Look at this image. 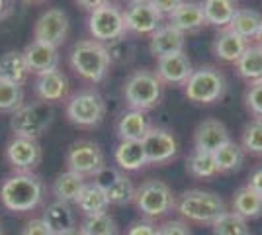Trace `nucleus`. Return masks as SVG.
Returning <instances> with one entry per match:
<instances>
[{
    "instance_id": "37998d69",
    "label": "nucleus",
    "mask_w": 262,
    "mask_h": 235,
    "mask_svg": "<svg viewBox=\"0 0 262 235\" xmlns=\"http://www.w3.org/2000/svg\"><path fill=\"white\" fill-rule=\"evenodd\" d=\"M157 225L149 220H137L127 227L125 235H157Z\"/></svg>"
},
{
    "instance_id": "de8ad7c7",
    "label": "nucleus",
    "mask_w": 262,
    "mask_h": 235,
    "mask_svg": "<svg viewBox=\"0 0 262 235\" xmlns=\"http://www.w3.org/2000/svg\"><path fill=\"white\" fill-rule=\"evenodd\" d=\"M14 14V0H0V22L8 20Z\"/></svg>"
},
{
    "instance_id": "dca6fc26",
    "label": "nucleus",
    "mask_w": 262,
    "mask_h": 235,
    "mask_svg": "<svg viewBox=\"0 0 262 235\" xmlns=\"http://www.w3.org/2000/svg\"><path fill=\"white\" fill-rule=\"evenodd\" d=\"M22 53L24 59H26V65L30 69V75L37 77V75H43V73L59 69L61 55H59V49L53 47V45H47L32 39L30 44L26 45V49H24Z\"/></svg>"
},
{
    "instance_id": "9d476101",
    "label": "nucleus",
    "mask_w": 262,
    "mask_h": 235,
    "mask_svg": "<svg viewBox=\"0 0 262 235\" xmlns=\"http://www.w3.org/2000/svg\"><path fill=\"white\" fill-rule=\"evenodd\" d=\"M67 168L84 179H92L104 167V151L90 139H78L67 151Z\"/></svg>"
},
{
    "instance_id": "f257e3e1",
    "label": "nucleus",
    "mask_w": 262,
    "mask_h": 235,
    "mask_svg": "<svg viewBox=\"0 0 262 235\" xmlns=\"http://www.w3.org/2000/svg\"><path fill=\"white\" fill-rule=\"evenodd\" d=\"M45 196V184L35 173H14L0 184V204L14 213L35 210Z\"/></svg>"
},
{
    "instance_id": "393cba45",
    "label": "nucleus",
    "mask_w": 262,
    "mask_h": 235,
    "mask_svg": "<svg viewBox=\"0 0 262 235\" xmlns=\"http://www.w3.org/2000/svg\"><path fill=\"white\" fill-rule=\"evenodd\" d=\"M28 77H30V69L26 65L22 51L10 49L4 55H0V80L24 87Z\"/></svg>"
},
{
    "instance_id": "423d86ee",
    "label": "nucleus",
    "mask_w": 262,
    "mask_h": 235,
    "mask_svg": "<svg viewBox=\"0 0 262 235\" xmlns=\"http://www.w3.org/2000/svg\"><path fill=\"white\" fill-rule=\"evenodd\" d=\"M227 90V80L225 75L217 67L204 65L192 71V75L184 84L186 98L194 104H215L223 98Z\"/></svg>"
},
{
    "instance_id": "8fccbe9b",
    "label": "nucleus",
    "mask_w": 262,
    "mask_h": 235,
    "mask_svg": "<svg viewBox=\"0 0 262 235\" xmlns=\"http://www.w3.org/2000/svg\"><path fill=\"white\" fill-rule=\"evenodd\" d=\"M61 235H84V233H82V229H80V227H75V229L65 231V233H61Z\"/></svg>"
},
{
    "instance_id": "6ab92c4d",
    "label": "nucleus",
    "mask_w": 262,
    "mask_h": 235,
    "mask_svg": "<svg viewBox=\"0 0 262 235\" xmlns=\"http://www.w3.org/2000/svg\"><path fill=\"white\" fill-rule=\"evenodd\" d=\"M186 47V35L178 32L174 26L170 24H163L149 41V51L155 59L164 55H172V53H180Z\"/></svg>"
},
{
    "instance_id": "a878e982",
    "label": "nucleus",
    "mask_w": 262,
    "mask_h": 235,
    "mask_svg": "<svg viewBox=\"0 0 262 235\" xmlns=\"http://www.w3.org/2000/svg\"><path fill=\"white\" fill-rule=\"evenodd\" d=\"M78 210L84 213L86 218H92V216H100V213H106L110 208V202L106 192L100 188L98 184L94 182H86L84 188L80 190L77 202Z\"/></svg>"
},
{
    "instance_id": "c9c22d12",
    "label": "nucleus",
    "mask_w": 262,
    "mask_h": 235,
    "mask_svg": "<svg viewBox=\"0 0 262 235\" xmlns=\"http://www.w3.org/2000/svg\"><path fill=\"white\" fill-rule=\"evenodd\" d=\"M104 45H106V51H108L112 65H129L131 61L135 59V44L131 41L127 35H123L120 39H114V41Z\"/></svg>"
},
{
    "instance_id": "58836bf2",
    "label": "nucleus",
    "mask_w": 262,
    "mask_h": 235,
    "mask_svg": "<svg viewBox=\"0 0 262 235\" xmlns=\"http://www.w3.org/2000/svg\"><path fill=\"white\" fill-rule=\"evenodd\" d=\"M80 229L84 235H118V224L108 212L86 218Z\"/></svg>"
},
{
    "instance_id": "ea45409f",
    "label": "nucleus",
    "mask_w": 262,
    "mask_h": 235,
    "mask_svg": "<svg viewBox=\"0 0 262 235\" xmlns=\"http://www.w3.org/2000/svg\"><path fill=\"white\" fill-rule=\"evenodd\" d=\"M245 106L254 118H262V80L249 84L245 92Z\"/></svg>"
},
{
    "instance_id": "0eeeda50",
    "label": "nucleus",
    "mask_w": 262,
    "mask_h": 235,
    "mask_svg": "<svg viewBox=\"0 0 262 235\" xmlns=\"http://www.w3.org/2000/svg\"><path fill=\"white\" fill-rule=\"evenodd\" d=\"M65 114L78 127H96L106 116V100L96 89H82L67 98Z\"/></svg>"
},
{
    "instance_id": "ddd939ff",
    "label": "nucleus",
    "mask_w": 262,
    "mask_h": 235,
    "mask_svg": "<svg viewBox=\"0 0 262 235\" xmlns=\"http://www.w3.org/2000/svg\"><path fill=\"white\" fill-rule=\"evenodd\" d=\"M141 143L149 165H164L172 161L178 153V141L174 134L161 125H151L141 139Z\"/></svg>"
},
{
    "instance_id": "5701e85b",
    "label": "nucleus",
    "mask_w": 262,
    "mask_h": 235,
    "mask_svg": "<svg viewBox=\"0 0 262 235\" xmlns=\"http://www.w3.org/2000/svg\"><path fill=\"white\" fill-rule=\"evenodd\" d=\"M204 18L208 26H215L219 30L227 28L233 20V16L239 10L237 0H202L200 2Z\"/></svg>"
},
{
    "instance_id": "a211bd4d",
    "label": "nucleus",
    "mask_w": 262,
    "mask_h": 235,
    "mask_svg": "<svg viewBox=\"0 0 262 235\" xmlns=\"http://www.w3.org/2000/svg\"><path fill=\"white\" fill-rule=\"evenodd\" d=\"M231 141L229 130L225 127V123L219 120H204V122L194 130V149L198 151H206V153H215L219 147Z\"/></svg>"
},
{
    "instance_id": "864d4df0",
    "label": "nucleus",
    "mask_w": 262,
    "mask_h": 235,
    "mask_svg": "<svg viewBox=\"0 0 262 235\" xmlns=\"http://www.w3.org/2000/svg\"><path fill=\"white\" fill-rule=\"evenodd\" d=\"M127 2H131V0H127Z\"/></svg>"
},
{
    "instance_id": "2f4dec72",
    "label": "nucleus",
    "mask_w": 262,
    "mask_h": 235,
    "mask_svg": "<svg viewBox=\"0 0 262 235\" xmlns=\"http://www.w3.org/2000/svg\"><path fill=\"white\" fill-rule=\"evenodd\" d=\"M186 170L194 179H213L219 175L213 153L198 151V149H192V153L186 159Z\"/></svg>"
},
{
    "instance_id": "6e6552de",
    "label": "nucleus",
    "mask_w": 262,
    "mask_h": 235,
    "mask_svg": "<svg viewBox=\"0 0 262 235\" xmlns=\"http://www.w3.org/2000/svg\"><path fill=\"white\" fill-rule=\"evenodd\" d=\"M133 204L137 212L153 220V218H163L168 212L176 208V198L172 194V188L163 182V180H145L141 186L135 188V198Z\"/></svg>"
},
{
    "instance_id": "f704fd0d",
    "label": "nucleus",
    "mask_w": 262,
    "mask_h": 235,
    "mask_svg": "<svg viewBox=\"0 0 262 235\" xmlns=\"http://www.w3.org/2000/svg\"><path fill=\"white\" fill-rule=\"evenodd\" d=\"M213 235H249L247 220L235 212H225L211 224Z\"/></svg>"
},
{
    "instance_id": "e433bc0d",
    "label": "nucleus",
    "mask_w": 262,
    "mask_h": 235,
    "mask_svg": "<svg viewBox=\"0 0 262 235\" xmlns=\"http://www.w3.org/2000/svg\"><path fill=\"white\" fill-rule=\"evenodd\" d=\"M241 147L245 153L262 157V118H254L245 125L241 135Z\"/></svg>"
},
{
    "instance_id": "412c9836",
    "label": "nucleus",
    "mask_w": 262,
    "mask_h": 235,
    "mask_svg": "<svg viewBox=\"0 0 262 235\" xmlns=\"http://www.w3.org/2000/svg\"><path fill=\"white\" fill-rule=\"evenodd\" d=\"M247 47H249L247 39H243L229 28H223L213 39V55L223 63H237Z\"/></svg>"
},
{
    "instance_id": "7ed1b4c3",
    "label": "nucleus",
    "mask_w": 262,
    "mask_h": 235,
    "mask_svg": "<svg viewBox=\"0 0 262 235\" xmlns=\"http://www.w3.org/2000/svg\"><path fill=\"white\" fill-rule=\"evenodd\" d=\"M163 82L149 69H137L125 78L123 84V100L129 110L149 112L161 104L163 98Z\"/></svg>"
},
{
    "instance_id": "a18cd8bd",
    "label": "nucleus",
    "mask_w": 262,
    "mask_h": 235,
    "mask_svg": "<svg viewBox=\"0 0 262 235\" xmlns=\"http://www.w3.org/2000/svg\"><path fill=\"white\" fill-rule=\"evenodd\" d=\"M247 186L252 188L254 192H258V194L262 196V165L260 167H256L251 175H249V184H247Z\"/></svg>"
},
{
    "instance_id": "c756f323",
    "label": "nucleus",
    "mask_w": 262,
    "mask_h": 235,
    "mask_svg": "<svg viewBox=\"0 0 262 235\" xmlns=\"http://www.w3.org/2000/svg\"><path fill=\"white\" fill-rule=\"evenodd\" d=\"M227 28L233 30L237 35H241L243 39L251 41V39H254L256 34L260 32L262 14L260 12H256V10H252V8H239Z\"/></svg>"
},
{
    "instance_id": "49530a36",
    "label": "nucleus",
    "mask_w": 262,
    "mask_h": 235,
    "mask_svg": "<svg viewBox=\"0 0 262 235\" xmlns=\"http://www.w3.org/2000/svg\"><path fill=\"white\" fill-rule=\"evenodd\" d=\"M106 2H110V0H75V4H77L78 8L88 12V14L92 10H96V8H100V6H104Z\"/></svg>"
},
{
    "instance_id": "72a5a7b5",
    "label": "nucleus",
    "mask_w": 262,
    "mask_h": 235,
    "mask_svg": "<svg viewBox=\"0 0 262 235\" xmlns=\"http://www.w3.org/2000/svg\"><path fill=\"white\" fill-rule=\"evenodd\" d=\"M104 192L108 196V202L114 206H125V204H131L135 198V186H133L129 177H125L123 173L110 184L108 188H104Z\"/></svg>"
},
{
    "instance_id": "4468645a",
    "label": "nucleus",
    "mask_w": 262,
    "mask_h": 235,
    "mask_svg": "<svg viewBox=\"0 0 262 235\" xmlns=\"http://www.w3.org/2000/svg\"><path fill=\"white\" fill-rule=\"evenodd\" d=\"M69 35V16L61 8L45 10L33 26V39L41 44L61 47Z\"/></svg>"
},
{
    "instance_id": "7c9ffc66",
    "label": "nucleus",
    "mask_w": 262,
    "mask_h": 235,
    "mask_svg": "<svg viewBox=\"0 0 262 235\" xmlns=\"http://www.w3.org/2000/svg\"><path fill=\"white\" fill-rule=\"evenodd\" d=\"M233 212L245 220H254L262 216V196L249 186H243L233 194Z\"/></svg>"
},
{
    "instance_id": "4be33fe9",
    "label": "nucleus",
    "mask_w": 262,
    "mask_h": 235,
    "mask_svg": "<svg viewBox=\"0 0 262 235\" xmlns=\"http://www.w3.org/2000/svg\"><path fill=\"white\" fill-rule=\"evenodd\" d=\"M149 127H151L149 118L145 116V112H139V110L123 112L116 123V132H118L120 141H141Z\"/></svg>"
},
{
    "instance_id": "f3484780",
    "label": "nucleus",
    "mask_w": 262,
    "mask_h": 235,
    "mask_svg": "<svg viewBox=\"0 0 262 235\" xmlns=\"http://www.w3.org/2000/svg\"><path fill=\"white\" fill-rule=\"evenodd\" d=\"M69 78L59 71H49L43 75L35 77V84H33V92L37 96V100L47 102V104H55V102H63L69 98Z\"/></svg>"
},
{
    "instance_id": "1a4fd4ad",
    "label": "nucleus",
    "mask_w": 262,
    "mask_h": 235,
    "mask_svg": "<svg viewBox=\"0 0 262 235\" xmlns=\"http://www.w3.org/2000/svg\"><path fill=\"white\" fill-rule=\"evenodd\" d=\"M88 32L90 37L100 44H110L114 39L123 37L127 34L123 10L114 2H106L104 6L92 10L88 14Z\"/></svg>"
},
{
    "instance_id": "cd10ccee",
    "label": "nucleus",
    "mask_w": 262,
    "mask_h": 235,
    "mask_svg": "<svg viewBox=\"0 0 262 235\" xmlns=\"http://www.w3.org/2000/svg\"><path fill=\"white\" fill-rule=\"evenodd\" d=\"M114 157L120 170H141L145 165H149L141 141H120Z\"/></svg>"
},
{
    "instance_id": "f8f14e48",
    "label": "nucleus",
    "mask_w": 262,
    "mask_h": 235,
    "mask_svg": "<svg viewBox=\"0 0 262 235\" xmlns=\"http://www.w3.org/2000/svg\"><path fill=\"white\" fill-rule=\"evenodd\" d=\"M4 157L8 165L14 168V173H33L39 167L43 153H41V145L37 139L14 135L6 143Z\"/></svg>"
},
{
    "instance_id": "c85d7f7f",
    "label": "nucleus",
    "mask_w": 262,
    "mask_h": 235,
    "mask_svg": "<svg viewBox=\"0 0 262 235\" xmlns=\"http://www.w3.org/2000/svg\"><path fill=\"white\" fill-rule=\"evenodd\" d=\"M235 69H237V75L249 84L262 80V47H258L256 44H249L245 53L235 63Z\"/></svg>"
},
{
    "instance_id": "39448f33",
    "label": "nucleus",
    "mask_w": 262,
    "mask_h": 235,
    "mask_svg": "<svg viewBox=\"0 0 262 235\" xmlns=\"http://www.w3.org/2000/svg\"><path fill=\"white\" fill-rule=\"evenodd\" d=\"M55 108L53 104L35 100L24 102L22 106L10 116V130L18 137L39 139L53 125Z\"/></svg>"
},
{
    "instance_id": "bb28decb",
    "label": "nucleus",
    "mask_w": 262,
    "mask_h": 235,
    "mask_svg": "<svg viewBox=\"0 0 262 235\" xmlns=\"http://www.w3.org/2000/svg\"><path fill=\"white\" fill-rule=\"evenodd\" d=\"M84 184H86L84 177H80V175H77V173H73V170L67 168L65 173H59V175L55 177L53 188H51V190H53L55 200L67 202V204H75L80 190L84 188Z\"/></svg>"
},
{
    "instance_id": "4c0bfd02",
    "label": "nucleus",
    "mask_w": 262,
    "mask_h": 235,
    "mask_svg": "<svg viewBox=\"0 0 262 235\" xmlns=\"http://www.w3.org/2000/svg\"><path fill=\"white\" fill-rule=\"evenodd\" d=\"M24 104V89L20 84H12L0 80V114H14Z\"/></svg>"
},
{
    "instance_id": "473e14b6",
    "label": "nucleus",
    "mask_w": 262,
    "mask_h": 235,
    "mask_svg": "<svg viewBox=\"0 0 262 235\" xmlns=\"http://www.w3.org/2000/svg\"><path fill=\"white\" fill-rule=\"evenodd\" d=\"M213 159H215L219 173H235L245 163V151H243V147L239 143L227 141L225 145H221L213 153Z\"/></svg>"
},
{
    "instance_id": "09e8293b",
    "label": "nucleus",
    "mask_w": 262,
    "mask_h": 235,
    "mask_svg": "<svg viewBox=\"0 0 262 235\" xmlns=\"http://www.w3.org/2000/svg\"><path fill=\"white\" fill-rule=\"evenodd\" d=\"M24 6H41L45 2H49V0H20Z\"/></svg>"
},
{
    "instance_id": "603ef678",
    "label": "nucleus",
    "mask_w": 262,
    "mask_h": 235,
    "mask_svg": "<svg viewBox=\"0 0 262 235\" xmlns=\"http://www.w3.org/2000/svg\"><path fill=\"white\" fill-rule=\"evenodd\" d=\"M0 235H2V225H0Z\"/></svg>"
},
{
    "instance_id": "79ce46f5",
    "label": "nucleus",
    "mask_w": 262,
    "mask_h": 235,
    "mask_svg": "<svg viewBox=\"0 0 262 235\" xmlns=\"http://www.w3.org/2000/svg\"><path fill=\"white\" fill-rule=\"evenodd\" d=\"M22 235H55L51 227L45 224L43 218H32L28 224L24 225Z\"/></svg>"
},
{
    "instance_id": "3c124183",
    "label": "nucleus",
    "mask_w": 262,
    "mask_h": 235,
    "mask_svg": "<svg viewBox=\"0 0 262 235\" xmlns=\"http://www.w3.org/2000/svg\"><path fill=\"white\" fill-rule=\"evenodd\" d=\"M254 41H256V45H258V47H262V28H260V32L256 34V37H254Z\"/></svg>"
},
{
    "instance_id": "20e7f679",
    "label": "nucleus",
    "mask_w": 262,
    "mask_h": 235,
    "mask_svg": "<svg viewBox=\"0 0 262 235\" xmlns=\"http://www.w3.org/2000/svg\"><path fill=\"white\" fill-rule=\"evenodd\" d=\"M176 210L188 222L211 225L219 216L227 212V206L215 192L192 188L180 194V198L176 200Z\"/></svg>"
},
{
    "instance_id": "c03bdc74",
    "label": "nucleus",
    "mask_w": 262,
    "mask_h": 235,
    "mask_svg": "<svg viewBox=\"0 0 262 235\" xmlns=\"http://www.w3.org/2000/svg\"><path fill=\"white\" fill-rule=\"evenodd\" d=\"M151 2H153V6L163 14L164 18H168L170 14H174V12L178 10V6H180L184 0H151Z\"/></svg>"
},
{
    "instance_id": "a19ab883",
    "label": "nucleus",
    "mask_w": 262,
    "mask_h": 235,
    "mask_svg": "<svg viewBox=\"0 0 262 235\" xmlns=\"http://www.w3.org/2000/svg\"><path fill=\"white\" fill-rule=\"evenodd\" d=\"M157 235H192L190 227L182 220H170V222H164L163 225H159Z\"/></svg>"
},
{
    "instance_id": "f03ea898",
    "label": "nucleus",
    "mask_w": 262,
    "mask_h": 235,
    "mask_svg": "<svg viewBox=\"0 0 262 235\" xmlns=\"http://www.w3.org/2000/svg\"><path fill=\"white\" fill-rule=\"evenodd\" d=\"M69 65L80 78L96 84L110 73V57L106 45L96 39H80L69 51Z\"/></svg>"
},
{
    "instance_id": "9b49d317",
    "label": "nucleus",
    "mask_w": 262,
    "mask_h": 235,
    "mask_svg": "<svg viewBox=\"0 0 262 235\" xmlns=\"http://www.w3.org/2000/svg\"><path fill=\"white\" fill-rule=\"evenodd\" d=\"M125 32L135 35H153L163 26L164 16L153 6L151 0H131L123 10Z\"/></svg>"
},
{
    "instance_id": "aec40b11",
    "label": "nucleus",
    "mask_w": 262,
    "mask_h": 235,
    "mask_svg": "<svg viewBox=\"0 0 262 235\" xmlns=\"http://www.w3.org/2000/svg\"><path fill=\"white\" fill-rule=\"evenodd\" d=\"M168 24L174 26L176 30L182 32L184 35L198 34L200 30H204V26H208L200 2H194V0H184L178 6V10L168 16Z\"/></svg>"
},
{
    "instance_id": "b1692460",
    "label": "nucleus",
    "mask_w": 262,
    "mask_h": 235,
    "mask_svg": "<svg viewBox=\"0 0 262 235\" xmlns=\"http://www.w3.org/2000/svg\"><path fill=\"white\" fill-rule=\"evenodd\" d=\"M45 224L51 227V231L55 235H61L65 231H71L77 227V218H75V212L71 208V204L67 202H59L55 200L51 202L47 208H45L43 216Z\"/></svg>"
},
{
    "instance_id": "2eb2a0df",
    "label": "nucleus",
    "mask_w": 262,
    "mask_h": 235,
    "mask_svg": "<svg viewBox=\"0 0 262 235\" xmlns=\"http://www.w3.org/2000/svg\"><path fill=\"white\" fill-rule=\"evenodd\" d=\"M192 61L184 51L164 55L157 59V69L155 75L161 78L163 84H172V87H184L188 78L192 75Z\"/></svg>"
}]
</instances>
